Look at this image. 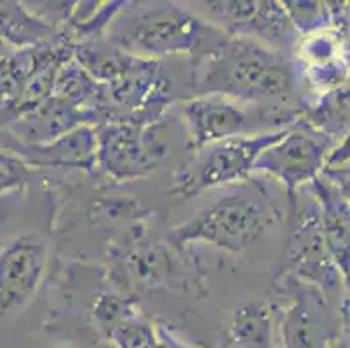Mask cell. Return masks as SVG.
<instances>
[{
    "label": "cell",
    "instance_id": "1",
    "mask_svg": "<svg viewBox=\"0 0 350 348\" xmlns=\"http://www.w3.org/2000/svg\"><path fill=\"white\" fill-rule=\"evenodd\" d=\"M199 94H219L244 105L286 100L295 88V72L286 54L251 38L225 35L196 73Z\"/></svg>",
    "mask_w": 350,
    "mask_h": 348
},
{
    "label": "cell",
    "instance_id": "2",
    "mask_svg": "<svg viewBox=\"0 0 350 348\" xmlns=\"http://www.w3.org/2000/svg\"><path fill=\"white\" fill-rule=\"evenodd\" d=\"M206 19L174 4H159L131 16L119 35L122 46L148 56H196L215 49L225 37Z\"/></svg>",
    "mask_w": 350,
    "mask_h": 348
},
{
    "label": "cell",
    "instance_id": "3",
    "mask_svg": "<svg viewBox=\"0 0 350 348\" xmlns=\"http://www.w3.org/2000/svg\"><path fill=\"white\" fill-rule=\"evenodd\" d=\"M272 213L260 197L244 191L228 193L200 209L189 222L174 226L170 241L174 245L208 244L227 253H244L265 235Z\"/></svg>",
    "mask_w": 350,
    "mask_h": 348
},
{
    "label": "cell",
    "instance_id": "4",
    "mask_svg": "<svg viewBox=\"0 0 350 348\" xmlns=\"http://www.w3.org/2000/svg\"><path fill=\"white\" fill-rule=\"evenodd\" d=\"M96 165L117 181L148 176L170 152L159 120L113 119L94 129Z\"/></svg>",
    "mask_w": 350,
    "mask_h": 348
},
{
    "label": "cell",
    "instance_id": "5",
    "mask_svg": "<svg viewBox=\"0 0 350 348\" xmlns=\"http://www.w3.org/2000/svg\"><path fill=\"white\" fill-rule=\"evenodd\" d=\"M288 129L289 126L265 133L241 134L209 146L204 157L181 172L170 193L180 200H190L208 188L247 180L262 152L284 138Z\"/></svg>",
    "mask_w": 350,
    "mask_h": 348
},
{
    "label": "cell",
    "instance_id": "6",
    "mask_svg": "<svg viewBox=\"0 0 350 348\" xmlns=\"http://www.w3.org/2000/svg\"><path fill=\"white\" fill-rule=\"evenodd\" d=\"M49 265L46 242L21 235L0 249V321L20 314L40 289Z\"/></svg>",
    "mask_w": 350,
    "mask_h": 348
},
{
    "label": "cell",
    "instance_id": "7",
    "mask_svg": "<svg viewBox=\"0 0 350 348\" xmlns=\"http://www.w3.org/2000/svg\"><path fill=\"white\" fill-rule=\"evenodd\" d=\"M331 138L312 127L289 126L284 138L262 152L254 164V171H263L278 178L289 191L314 181L323 171Z\"/></svg>",
    "mask_w": 350,
    "mask_h": 348
},
{
    "label": "cell",
    "instance_id": "8",
    "mask_svg": "<svg viewBox=\"0 0 350 348\" xmlns=\"http://www.w3.org/2000/svg\"><path fill=\"white\" fill-rule=\"evenodd\" d=\"M206 5L215 21L213 25L232 37L251 38L279 51L293 42L295 27L282 2L219 0L206 2Z\"/></svg>",
    "mask_w": 350,
    "mask_h": 348
},
{
    "label": "cell",
    "instance_id": "9",
    "mask_svg": "<svg viewBox=\"0 0 350 348\" xmlns=\"http://www.w3.org/2000/svg\"><path fill=\"white\" fill-rule=\"evenodd\" d=\"M180 113L189 131V145L193 150L247 134L250 126V111L244 103L219 94H199L181 101Z\"/></svg>",
    "mask_w": 350,
    "mask_h": 348
},
{
    "label": "cell",
    "instance_id": "10",
    "mask_svg": "<svg viewBox=\"0 0 350 348\" xmlns=\"http://www.w3.org/2000/svg\"><path fill=\"white\" fill-rule=\"evenodd\" d=\"M16 157L25 164L37 165H63V168H79L91 171L96 165V139L94 129L81 126L47 143L37 145L12 146Z\"/></svg>",
    "mask_w": 350,
    "mask_h": 348
},
{
    "label": "cell",
    "instance_id": "11",
    "mask_svg": "<svg viewBox=\"0 0 350 348\" xmlns=\"http://www.w3.org/2000/svg\"><path fill=\"white\" fill-rule=\"evenodd\" d=\"M54 46L33 47V49H14L0 53V107L9 105L20 98L35 72L47 62Z\"/></svg>",
    "mask_w": 350,
    "mask_h": 348
},
{
    "label": "cell",
    "instance_id": "12",
    "mask_svg": "<svg viewBox=\"0 0 350 348\" xmlns=\"http://www.w3.org/2000/svg\"><path fill=\"white\" fill-rule=\"evenodd\" d=\"M54 28L47 21L30 14L18 2H0V40L14 49H33L47 46Z\"/></svg>",
    "mask_w": 350,
    "mask_h": 348
},
{
    "label": "cell",
    "instance_id": "13",
    "mask_svg": "<svg viewBox=\"0 0 350 348\" xmlns=\"http://www.w3.org/2000/svg\"><path fill=\"white\" fill-rule=\"evenodd\" d=\"M228 340L235 348H273V312L265 303L241 305L228 324Z\"/></svg>",
    "mask_w": 350,
    "mask_h": 348
},
{
    "label": "cell",
    "instance_id": "14",
    "mask_svg": "<svg viewBox=\"0 0 350 348\" xmlns=\"http://www.w3.org/2000/svg\"><path fill=\"white\" fill-rule=\"evenodd\" d=\"M65 19L79 35H96L112 23L113 18L129 5V2H79Z\"/></svg>",
    "mask_w": 350,
    "mask_h": 348
},
{
    "label": "cell",
    "instance_id": "15",
    "mask_svg": "<svg viewBox=\"0 0 350 348\" xmlns=\"http://www.w3.org/2000/svg\"><path fill=\"white\" fill-rule=\"evenodd\" d=\"M324 340L321 321L310 317L307 305L298 303L291 308L284 322V347L286 348H319Z\"/></svg>",
    "mask_w": 350,
    "mask_h": 348
},
{
    "label": "cell",
    "instance_id": "16",
    "mask_svg": "<svg viewBox=\"0 0 350 348\" xmlns=\"http://www.w3.org/2000/svg\"><path fill=\"white\" fill-rule=\"evenodd\" d=\"M167 254L155 249H136L126 260V272L136 287H154L167 279Z\"/></svg>",
    "mask_w": 350,
    "mask_h": 348
},
{
    "label": "cell",
    "instance_id": "17",
    "mask_svg": "<svg viewBox=\"0 0 350 348\" xmlns=\"http://www.w3.org/2000/svg\"><path fill=\"white\" fill-rule=\"evenodd\" d=\"M138 317L136 308L129 299H124L116 295H101L98 296L94 303V321H96L98 330L110 336L113 330L126 322Z\"/></svg>",
    "mask_w": 350,
    "mask_h": 348
},
{
    "label": "cell",
    "instance_id": "18",
    "mask_svg": "<svg viewBox=\"0 0 350 348\" xmlns=\"http://www.w3.org/2000/svg\"><path fill=\"white\" fill-rule=\"evenodd\" d=\"M293 27L301 34L310 35L335 19L333 8H324L323 2H282Z\"/></svg>",
    "mask_w": 350,
    "mask_h": 348
},
{
    "label": "cell",
    "instance_id": "19",
    "mask_svg": "<svg viewBox=\"0 0 350 348\" xmlns=\"http://www.w3.org/2000/svg\"><path fill=\"white\" fill-rule=\"evenodd\" d=\"M108 340L117 348H154L157 336L148 322L136 317L113 330Z\"/></svg>",
    "mask_w": 350,
    "mask_h": 348
},
{
    "label": "cell",
    "instance_id": "20",
    "mask_svg": "<svg viewBox=\"0 0 350 348\" xmlns=\"http://www.w3.org/2000/svg\"><path fill=\"white\" fill-rule=\"evenodd\" d=\"M28 183V165L16 155L0 152V196L21 191Z\"/></svg>",
    "mask_w": 350,
    "mask_h": 348
},
{
    "label": "cell",
    "instance_id": "21",
    "mask_svg": "<svg viewBox=\"0 0 350 348\" xmlns=\"http://www.w3.org/2000/svg\"><path fill=\"white\" fill-rule=\"evenodd\" d=\"M154 348H176V347H173V345L167 343V341H164V340H161V338H157V341H155Z\"/></svg>",
    "mask_w": 350,
    "mask_h": 348
},
{
    "label": "cell",
    "instance_id": "22",
    "mask_svg": "<svg viewBox=\"0 0 350 348\" xmlns=\"http://www.w3.org/2000/svg\"><path fill=\"white\" fill-rule=\"evenodd\" d=\"M49 348H66V347H49Z\"/></svg>",
    "mask_w": 350,
    "mask_h": 348
}]
</instances>
